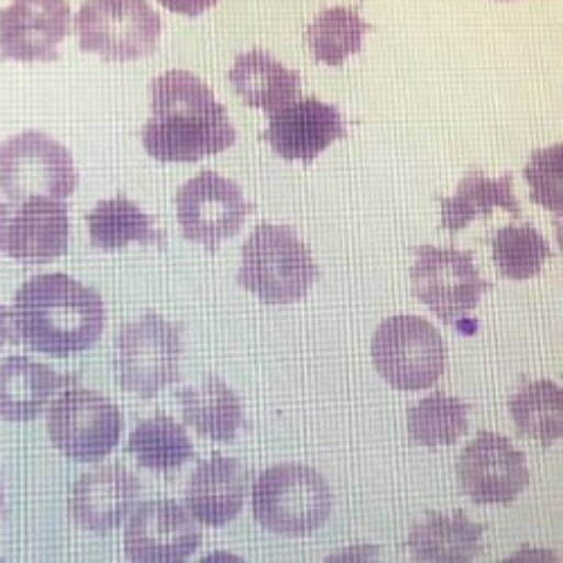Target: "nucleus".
<instances>
[{
  "mask_svg": "<svg viewBox=\"0 0 563 563\" xmlns=\"http://www.w3.org/2000/svg\"><path fill=\"white\" fill-rule=\"evenodd\" d=\"M152 115L143 126L145 152L161 163H199L238 140L212 88L192 73L169 70L152 81Z\"/></svg>",
  "mask_w": 563,
  "mask_h": 563,
  "instance_id": "nucleus-1",
  "label": "nucleus"
},
{
  "mask_svg": "<svg viewBox=\"0 0 563 563\" xmlns=\"http://www.w3.org/2000/svg\"><path fill=\"white\" fill-rule=\"evenodd\" d=\"M107 311L100 294L64 273L27 279L14 298L19 339L34 352L70 356L96 345Z\"/></svg>",
  "mask_w": 563,
  "mask_h": 563,
  "instance_id": "nucleus-2",
  "label": "nucleus"
},
{
  "mask_svg": "<svg viewBox=\"0 0 563 563\" xmlns=\"http://www.w3.org/2000/svg\"><path fill=\"white\" fill-rule=\"evenodd\" d=\"M318 277V266L294 228L262 223L242 246L238 282L266 305L300 302Z\"/></svg>",
  "mask_w": 563,
  "mask_h": 563,
  "instance_id": "nucleus-3",
  "label": "nucleus"
},
{
  "mask_svg": "<svg viewBox=\"0 0 563 563\" xmlns=\"http://www.w3.org/2000/svg\"><path fill=\"white\" fill-rule=\"evenodd\" d=\"M330 483L305 464H277L266 468L253 487L257 523L282 537H307L332 516Z\"/></svg>",
  "mask_w": 563,
  "mask_h": 563,
  "instance_id": "nucleus-4",
  "label": "nucleus"
},
{
  "mask_svg": "<svg viewBox=\"0 0 563 563\" xmlns=\"http://www.w3.org/2000/svg\"><path fill=\"white\" fill-rule=\"evenodd\" d=\"M75 30L84 53L107 62H135L158 48L163 19L147 0H84Z\"/></svg>",
  "mask_w": 563,
  "mask_h": 563,
  "instance_id": "nucleus-5",
  "label": "nucleus"
},
{
  "mask_svg": "<svg viewBox=\"0 0 563 563\" xmlns=\"http://www.w3.org/2000/svg\"><path fill=\"white\" fill-rule=\"evenodd\" d=\"M372 361L397 390L433 388L446 367V345L435 327L419 316H393L372 339Z\"/></svg>",
  "mask_w": 563,
  "mask_h": 563,
  "instance_id": "nucleus-6",
  "label": "nucleus"
},
{
  "mask_svg": "<svg viewBox=\"0 0 563 563\" xmlns=\"http://www.w3.org/2000/svg\"><path fill=\"white\" fill-rule=\"evenodd\" d=\"M79 185L70 152L55 137L25 131L0 143V190L23 203L34 197L68 199Z\"/></svg>",
  "mask_w": 563,
  "mask_h": 563,
  "instance_id": "nucleus-7",
  "label": "nucleus"
},
{
  "mask_svg": "<svg viewBox=\"0 0 563 563\" xmlns=\"http://www.w3.org/2000/svg\"><path fill=\"white\" fill-rule=\"evenodd\" d=\"M183 334L176 322L145 313L126 322L115 339V369L120 386L145 399L156 397L178 379Z\"/></svg>",
  "mask_w": 563,
  "mask_h": 563,
  "instance_id": "nucleus-8",
  "label": "nucleus"
},
{
  "mask_svg": "<svg viewBox=\"0 0 563 563\" xmlns=\"http://www.w3.org/2000/svg\"><path fill=\"white\" fill-rule=\"evenodd\" d=\"M410 268L412 291L442 322L451 324L474 311L492 282L481 277L474 255L457 249L419 246Z\"/></svg>",
  "mask_w": 563,
  "mask_h": 563,
  "instance_id": "nucleus-9",
  "label": "nucleus"
},
{
  "mask_svg": "<svg viewBox=\"0 0 563 563\" xmlns=\"http://www.w3.org/2000/svg\"><path fill=\"white\" fill-rule=\"evenodd\" d=\"M53 444L75 462H100L120 442L122 415L100 393L66 390L48 410Z\"/></svg>",
  "mask_w": 563,
  "mask_h": 563,
  "instance_id": "nucleus-10",
  "label": "nucleus"
},
{
  "mask_svg": "<svg viewBox=\"0 0 563 563\" xmlns=\"http://www.w3.org/2000/svg\"><path fill=\"white\" fill-rule=\"evenodd\" d=\"M255 210L240 185L210 169L187 180L176 197V212L183 234L190 242L217 251L225 240L238 234Z\"/></svg>",
  "mask_w": 563,
  "mask_h": 563,
  "instance_id": "nucleus-11",
  "label": "nucleus"
},
{
  "mask_svg": "<svg viewBox=\"0 0 563 563\" xmlns=\"http://www.w3.org/2000/svg\"><path fill=\"white\" fill-rule=\"evenodd\" d=\"M457 481L478 505H509L530 485V468L523 451L507 438L483 431L460 453Z\"/></svg>",
  "mask_w": 563,
  "mask_h": 563,
  "instance_id": "nucleus-12",
  "label": "nucleus"
},
{
  "mask_svg": "<svg viewBox=\"0 0 563 563\" xmlns=\"http://www.w3.org/2000/svg\"><path fill=\"white\" fill-rule=\"evenodd\" d=\"M68 0H12L0 10V57L12 62H55L70 34Z\"/></svg>",
  "mask_w": 563,
  "mask_h": 563,
  "instance_id": "nucleus-13",
  "label": "nucleus"
},
{
  "mask_svg": "<svg viewBox=\"0 0 563 563\" xmlns=\"http://www.w3.org/2000/svg\"><path fill=\"white\" fill-rule=\"evenodd\" d=\"M201 545V530L174 500H152L140 507L126 528L124 552L135 563H176Z\"/></svg>",
  "mask_w": 563,
  "mask_h": 563,
  "instance_id": "nucleus-14",
  "label": "nucleus"
},
{
  "mask_svg": "<svg viewBox=\"0 0 563 563\" xmlns=\"http://www.w3.org/2000/svg\"><path fill=\"white\" fill-rule=\"evenodd\" d=\"M345 133V120L334 104L305 98L275 111L262 137L277 156L309 165Z\"/></svg>",
  "mask_w": 563,
  "mask_h": 563,
  "instance_id": "nucleus-15",
  "label": "nucleus"
},
{
  "mask_svg": "<svg viewBox=\"0 0 563 563\" xmlns=\"http://www.w3.org/2000/svg\"><path fill=\"white\" fill-rule=\"evenodd\" d=\"M140 498V483L118 464L100 466L81 476L70 494L73 521L96 534L120 528Z\"/></svg>",
  "mask_w": 563,
  "mask_h": 563,
  "instance_id": "nucleus-16",
  "label": "nucleus"
},
{
  "mask_svg": "<svg viewBox=\"0 0 563 563\" xmlns=\"http://www.w3.org/2000/svg\"><path fill=\"white\" fill-rule=\"evenodd\" d=\"M68 208L59 199L34 197L19 203L8 223V255L23 264H45L68 251Z\"/></svg>",
  "mask_w": 563,
  "mask_h": 563,
  "instance_id": "nucleus-17",
  "label": "nucleus"
},
{
  "mask_svg": "<svg viewBox=\"0 0 563 563\" xmlns=\"http://www.w3.org/2000/svg\"><path fill=\"white\" fill-rule=\"evenodd\" d=\"M249 494V468L234 457H210L187 485V509L203 526L223 528L238 519Z\"/></svg>",
  "mask_w": 563,
  "mask_h": 563,
  "instance_id": "nucleus-18",
  "label": "nucleus"
},
{
  "mask_svg": "<svg viewBox=\"0 0 563 563\" xmlns=\"http://www.w3.org/2000/svg\"><path fill=\"white\" fill-rule=\"evenodd\" d=\"M70 386V379L27 356H10L0 363V417L30 421L43 415L51 399Z\"/></svg>",
  "mask_w": 563,
  "mask_h": 563,
  "instance_id": "nucleus-19",
  "label": "nucleus"
},
{
  "mask_svg": "<svg viewBox=\"0 0 563 563\" xmlns=\"http://www.w3.org/2000/svg\"><path fill=\"white\" fill-rule=\"evenodd\" d=\"M228 79L249 107L266 113H275L291 104L300 92V75L285 68L264 51L240 55L234 59Z\"/></svg>",
  "mask_w": 563,
  "mask_h": 563,
  "instance_id": "nucleus-20",
  "label": "nucleus"
},
{
  "mask_svg": "<svg viewBox=\"0 0 563 563\" xmlns=\"http://www.w3.org/2000/svg\"><path fill=\"white\" fill-rule=\"evenodd\" d=\"M187 427L212 442H230L244 429V406L240 395L221 379L208 377L199 386L178 393Z\"/></svg>",
  "mask_w": 563,
  "mask_h": 563,
  "instance_id": "nucleus-21",
  "label": "nucleus"
},
{
  "mask_svg": "<svg viewBox=\"0 0 563 563\" xmlns=\"http://www.w3.org/2000/svg\"><path fill=\"white\" fill-rule=\"evenodd\" d=\"M483 534L485 526L462 511L429 514L412 528L408 548L417 561H474L483 552Z\"/></svg>",
  "mask_w": 563,
  "mask_h": 563,
  "instance_id": "nucleus-22",
  "label": "nucleus"
},
{
  "mask_svg": "<svg viewBox=\"0 0 563 563\" xmlns=\"http://www.w3.org/2000/svg\"><path fill=\"white\" fill-rule=\"evenodd\" d=\"M442 201V228L460 232L474 219H487L496 208H503L514 219H521V206L514 195V176L487 178L481 169L466 172L457 185V192Z\"/></svg>",
  "mask_w": 563,
  "mask_h": 563,
  "instance_id": "nucleus-23",
  "label": "nucleus"
},
{
  "mask_svg": "<svg viewBox=\"0 0 563 563\" xmlns=\"http://www.w3.org/2000/svg\"><path fill=\"white\" fill-rule=\"evenodd\" d=\"M90 242L102 251H120L133 242L161 244L163 232L154 228V219L124 197L100 201L88 217Z\"/></svg>",
  "mask_w": 563,
  "mask_h": 563,
  "instance_id": "nucleus-24",
  "label": "nucleus"
},
{
  "mask_svg": "<svg viewBox=\"0 0 563 563\" xmlns=\"http://www.w3.org/2000/svg\"><path fill=\"white\" fill-rule=\"evenodd\" d=\"M516 429L541 446H552L563 435V390L548 379L530 382L509 399Z\"/></svg>",
  "mask_w": 563,
  "mask_h": 563,
  "instance_id": "nucleus-25",
  "label": "nucleus"
},
{
  "mask_svg": "<svg viewBox=\"0 0 563 563\" xmlns=\"http://www.w3.org/2000/svg\"><path fill=\"white\" fill-rule=\"evenodd\" d=\"M129 451L140 466L152 472H172L195 455V446L185 429L167 415H154L137 424L131 433Z\"/></svg>",
  "mask_w": 563,
  "mask_h": 563,
  "instance_id": "nucleus-26",
  "label": "nucleus"
},
{
  "mask_svg": "<svg viewBox=\"0 0 563 563\" xmlns=\"http://www.w3.org/2000/svg\"><path fill=\"white\" fill-rule=\"evenodd\" d=\"M468 431V406L446 393H433L408 410V433L419 446H453Z\"/></svg>",
  "mask_w": 563,
  "mask_h": 563,
  "instance_id": "nucleus-27",
  "label": "nucleus"
},
{
  "mask_svg": "<svg viewBox=\"0 0 563 563\" xmlns=\"http://www.w3.org/2000/svg\"><path fill=\"white\" fill-rule=\"evenodd\" d=\"M372 27L352 8H330L320 12L307 27L305 38L318 64L341 66L361 53L363 36Z\"/></svg>",
  "mask_w": 563,
  "mask_h": 563,
  "instance_id": "nucleus-28",
  "label": "nucleus"
},
{
  "mask_svg": "<svg viewBox=\"0 0 563 563\" xmlns=\"http://www.w3.org/2000/svg\"><path fill=\"white\" fill-rule=\"evenodd\" d=\"M550 246L541 232L530 225H505L494 238V262L509 279H530L541 273Z\"/></svg>",
  "mask_w": 563,
  "mask_h": 563,
  "instance_id": "nucleus-29",
  "label": "nucleus"
},
{
  "mask_svg": "<svg viewBox=\"0 0 563 563\" xmlns=\"http://www.w3.org/2000/svg\"><path fill=\"white\" fill-rule=\"evenodd\" d=\"M563 147L554 145L541 152H534L530 158L523 176L530 183V192L532 201L556 212L561 217V206H563V192H561V176H563V165H561Z\"/></svg>",
  "mask_w": 563,
  "mask_h": 563,
  "instance_id": "nucleus-30",
  "label": "nucleus"
},
{
  "mask_svg": "<svg viewBox=\"0 0 563 563\" xmlns=\"http://www.w3.org/2000/svg\"><path fill=\"white\" fill-rule=\"evenodd\" d=\"M158 3L174 14L199 16V14L208 12L210 8H214L219 0H158Z\"/></svg>",
  "mask_w": 563,
  "mask_h": 563,
  "instance_id": "nucleus-31",
  "label": "nucleus"
},
{
  "mask_svg": "<svg viewBox=\"0 0 563 563\" xmlns=\"http://www.w3.org/2000/svg\"><path fill=\"white\" fill-rule=\"evenodd\" d=\"M12 341V322L8 309L0 305V350H3Z\"/></svg>",
  "mask_w": 563,
  "mask_h": 563,
  "instance_id": "nucleus-32",
  "label": "nucleus"
},
{
  "mask_svg": "<svg viewBox=\"0 0 563 563\" xmlns=\"http://www.w3.org/2000/svg\"><path fill=\"white\" fill-rule=\"evenodd\" d=\"M8 223H10V210H8V206L0 203V249H3V244L8 240Z\"/></svg>",
  "mask_w": 563,
  "mask_h": 563,
  "instance_id": "nucleus-33",
  "label": "nucleus"
},
{
  "mask_svg": "<svg viewBox=\"0 0 563 563\" xmlns=\"http://www.w3.org/2000/svg\"><path fill=\"white\" fill-rule=\"evenodd\" d=\"M0 507H3V483H0Z\"/></svg>",
  "mask_w": 563,
  "mask_h": 563,
  "instance_id": "nucleus-34",
  "label": "nucleus"
}]
</instances>
